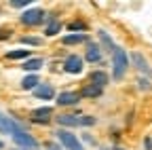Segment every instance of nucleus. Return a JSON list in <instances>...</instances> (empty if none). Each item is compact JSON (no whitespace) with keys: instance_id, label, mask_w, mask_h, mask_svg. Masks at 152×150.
Wrapping results in <instances>:
<instances>
[{"instance_id":"nucleus-1","label":"nucleus","mask_w":152,"mask_h":150,"mask_svg":"<svg viewBox=\"0 0 152 150\" xmlns=\"http://www.w3.org/2000/svg\"><path fill=\"white\" fill-rule=\"evenodd\" d=\"M110 57H112V80H114V83H121V80L125 78V74H127L129 66H131V61H129V53H127L123 47H118L116 51L110 55Z\"/></svg>"},{"instance_id":"nucleus-2","label":"nucleus","mask_w":152,"mask_h":150,"mask_svg":"<svg viewBox=\"0 0 152 150\" xmlns=\"http://www.w3.org/2000/svg\"><path fill=\"white\" fill-rule=\"evenodd\" d=\"M53 133H55V140L61 144L64 150H85V146L78 140V135L72 133L70 129H57V131H53Z\"/></svg>"},{"instance_id":"nucleus-3","label":"nucleus","mask_w":152,"mask_h":150,"mask_svg":"<svg viewBox=\"0 0 152 150\" xmlns=\"http://www.w3.org/2000/svg\"><path fill=\"white\" fill-rule=\"evenodd\" d=\"M19 21H21L23 26H28V28L42 26V23L47 21V11H45V9H28V11L21 13Z\"/></svg>"},{"instance_id":"nucleus-4","label":"nucleus","mask_w":152,"mask_h":150,"mask_svg":"<svg viewBox=\"0 0 152 150\" xmlns=\"http://www.w3.org/2000/svg\"><path fill=\"white\" fill-rule=\"evenodd\" d=\"M11 140H13V144H15L17 148H21V150H38V140L30 133L28 129H23V131H19V133H15Z\"/></svg>"},{"instance_id":"nucleus-5","label":"nucleus","mask_w":152,"mask_h":150,"mask_svg":"<svg viewBox=\"0 0 152 150\" xmlns=\"http://www.w3.org/2000/svg\"><path fill=\"white\" fill-rule=\"evenodd\" d=\"M26 127H23V123L21 121H17L15 116H7V114H2L0 112V133H7V135H15V133H19V131H23Z\"/></svg>"},{"instance_id":"nucleus-6","label":"nucleus","mask_w":152,"mask_h":150,"mask_svg":"<svg viewBox=\"0 0 152 150\" xmlns=\"http://www.w3.org/2000/svg\"><path fill=\"white\" fill-rule=\"evenodd\" d=\"M83 70H85V59L80 57L78 53H70L68 57L64 59V72L66 74L78 76V74H83Z\"/></svg>"},{"instance_id":"nucleus-7","label":"nucleus","mask_w":152,"mask_h":150,"mask_svg":"<svg viewBox=\"0 0 152 150\" xmlns=\"http://www.w3.org/2000/svg\"><path fill=\"white\" fill-rule=\"evenodd\" d=\"M83 59H85V61H89V64H93V66L102 64V61H104V51H102L99 42H91V40H89V42L85 45Z\"/></svg>"},{"instance_id":"nucleus-8","label":"nucleus","mask_w":152,"mask_h":150,"mask_svg":"<svg viewBox=\"0 0 152 150\" xmlns=\"http://www.w3.org/2000/svg\"><path fill=\"white\" fill-rule=\"evenodd\" d=\"M80 100H83L80 91H61V93H57L55 104L61 106V108H72V106H78Z\"/></svg>"},{"instance_id":"nucleus-9","label":"nucleus","mask_w":152,"mask_h":150,"mask_svg":"<svg viewBox=\"0 0 152 150\" xmlns=\"http://www.w3.org/2000/svg\"><path fill=\"white\" fill-rule=\"evenodd\" d=\"M129 61H131V66H135V70H137V72H142L146 78H150V80H152V68L148 66V59L144 57L140 51H133V53L129 55Z\"/></svg>"},{"instance_id":"nucleus-10","label":"nucleus","mask_w":152,"mask_h":150,"mask_svg":"<svg viewBox=\"0 0 152 150\" xmlns=\"http://www.w3.org/2000/svg\"><path fill=\"white\" fill-rule=\"evenodd\" d=\"M53 119V108L51 106H40V108H34L30 112V121L36 125H49Z\"/></svg>"},{"instance_id":"nucleus-11","label":"nucleus","mask_w":152,"mask_h":150,"mask_svg":"<svg viewBox=\"0 0 152 150\" xmlns=\"http://www.w3.org/2000/svg\"><path fill=\"white\" fill-rule=\"evenodd\" d=\"M32 95L36 100H40V102H49V100H55L57 97V93H55V87L51 83H40V85L32 91Z\"/></svg>"},{"instance_id":"nucleus-12","label":"nucleus","mask_w":152,"mask_h":150,"mask_svg":"<svg viewBox=\"0 0 152 150\" xmlns=\"http://www.w3.org/2000/svg\"><path fill=\"white\" fill-rule=\"evenodd\" d=\"M97 42H99L102 51H104V53H110V55L118 49V45L114 42V38H112V36H110L106 30H97Z\"/></svg>"},{"instance_id":"nucleus-13","label":"nucleus","mask_w":152,"mask_h":150,"mask_svg":"<svg viewBox=\"0 0 152 150\" xmlns=\"http://www.w3.org/2000/svg\"><path fill=\"white\" fill-rule=\"evenodd\" d=\"M110 74L106 72V70H102V68H95V70H91V74H89V83L91 85H97V87H102V89H106V85H110Z\"/></svg>"},{"instance_id":"nucleus-14","label":"nucleus","mask_w":152,"mask_h":150,"mask_svg":"<svg viewBox=\"0 0 152 150\" xmlns=\"http://www.w3.org/2000/svg\"><path fill=\"white\" fill-rule=\"evenodd\" d=\"M61 28H64V23L57 19V15H51L47 19V23H45V36L47 38H53V36H57L61 32Z\"/></svg>"},{"instance_id":"nucleus-15","label":"nucleus","mask_w":152,"mask_h":150,"mask_svg":"<svg viewBox=\"0 0 152 150\" xmlns=\"http://www.w3.org/2000/svg\"><path fill=\"white\" fill-rule=\"evenodd\" d=\"M80 114H61V116H55V121L59 123L61 129H76L80 127Z\"/></svg>"},{"instance_id":"nucleus-16","label":"nucleus","mask_w":152,"mask_h":150,"mask_svg":"<svg viewBox=\"0 0 152 150\" xmlns=\"http://www.w3.org/2000/svg\"><path fill=\"white\" fill-rule=\"evenodd\" d=\"M102 95H104V89L97 87V85H91V83L80 89V97H83V100H97V97H102Z\"/></svg>"},{"instance_id":"nucleus-17","label":"nucleus","mask_w":152,"mask_h":150,"mask_svg":"<svg viewBox=\"0 0 152 150\" xmlns=\"http://www.w3.org/2000/svg\"><path fill=\"white\" fill-rule=\"evenodd\" d=\"M87 42H89V36L87 34H66V36H61V45H66V47L87 45Z\"/></svg>"},{"instance_id":"nucleus-18","label":"nucleus","mask_w":152,"mask_h":150,"mask_svg":"<svg viewBox=\"0 0 152 150\" xmlns=\"http://www.w3.org/2000/svg\"><path fill=\"white\" fill-rule=\"evenodd\" d=\"M32 57V51L30 49H13V51H7V59H13V61H28Z\"/></svg>"},{"instance_id":"nucleus-19","label":"nucleus","mask_w":152,"mask_h":150,"mask_svg":"<svg viewBox=\"0 0 152 150\" xmlns=\"http://www.w3.org/2000/svg\"><path fill=\"white\" fill-rule=\"evenodd\" d=\"M42 66H45V59H42V57H30L28 61H23V64H21V68H23L28 74H36Z\"/></svg>"},{"instance_id":"nucleus-20","label":"nucleus","mask_w":152,"mask_h":150,"mask_svg":"<svg viewBox=\"0 0 152 150\" xmlns=\"http://www.w3.org/2000/svg\"><path fill=\"white\" fill-rule=\"evenodd\" d=\"M40 83H42V80L38 78V74H26V76L21 78V89H23V91H34Z\"/></svg>"},{"instance_id":"nucleus-21","label":"nucleus","mask_w":152,"mask_h":150,"mask_svg":"<svg viewBox=\"0 0 152 150\" xmlns=\"http://www.w3.org/2000/svg\"><path fill=\"white\" fill-rule=\"evenodd\" d=\"M66 30H68L70 34H87V23H85L83 19H74V21H70V23L66 26Z\"/></svg>"},{"instance_id":"nucleus-22","label":"nucleus","mask_w":152,"mask_h":150,"mask_svg":"<svg viewBox=\"0 0 152 150\" xmlns=\"http://www.w3.org/2000/svg\"><path fill=\"white\" fill-rule=\"evenodd\" d=\"M19 42H21V45H28V47H40V45H42V38H40V36H21Z\"/></svg>"},{"instance_id":"nucleus-23","label":"nucleus","mask_w":152,"mask_h":150,"mask_svg":"<svg viewBox=\"0 0 152 150\" xmlns=\"http://www.w3.org/2000/svg\"><path fill=\"white\" fill-rule=\"evenodd\" d=\"M80 127H93V125H97V116H93V114H80Z\"/></svg>"},{"instance_id":"nucleus-24","label":"nucleus","mask_w":152,"mask_h":150,"mask_svg":"<svg viewBox=\"0 0 152 150\" xmlns=\"http://www.w3.org/2000/svg\"><path fill=\"white\" fill-rule=\"evenodd\" d=\"M13 9H32V0H11V2H9Z\"/></svg>"},{"instance_id":"nucleus-25","label":"nucleus","mask_w":152,"mask_h":150,"mask_svg":"<svg viewBox=\"0 0 152 150\" xmlns=\"http://www.w3.org/2000/svg\"><path fill=\"white\" fill-rule=\"evenodd\" d=\"M137 87H140L142 91H150V89H152V83H150V78L140 76V78H137Z\"/></svg>"},{"instance_id":"nucleus-26","label":"nucleus","mask_w":152,"mask_h":150,"mask_svg":"<svg viewBox=\"0 0 152 150\" xmlns=\"http://www.w3.org/2000/svg\"><path fill=\"white\" fill-rule=\"evenodd\" d=\"M45 148H47V150H64L59 142H57V144H55V142H47V144H45Z\"/></svg>"},{"instance_id":"nucleus-27","label":"nucleus","mask_w":152,"mask_h":150,"mask_svg":"<svg viewBox=\"0 0 152 150\" xmlns=\"http://www.w3.org/2000/svg\"><path fill=\"white\" fill-rule=\"evenodd\" d=\"M83 140H85L87 144H91V146H97V140H95L91 133H83Z\"/></svg>"},{"instance_id":"nucleus-28","label":"nucleus","mask_w":152,"mask_h":150,"mask_svg":"<svg viewBox=\"0 0 152 150\" xmlns=\"http://www.w3.org/2000/svg\"><path fill=\"white\" fill-rule=\"evenodd\" d=\"M144 150H152V138H144Z\"/></svg>"},{"instance_id":"nucleus-29","label":"nucleus","mask_w":152,"mask_h":150,"mask_svg":"<svg viewBox=\"0 0 152 150\" xmlns=\"http://www.w3.org/2000/svg\"><path fill=\"white\" fill-rule=\"evenodd\" d=\"M11 36V32H4V30H0V40H7Z\"/></svg>"},{"instance_id":"nucleus-30","label":"nucleus","mask_w":152,"mask_h":150,"mask_svg":"<svg viewBox=\"0 0 152 150\" xmlns=\"http://www.w3.org/2000/svg\"><path fill=\"white\" fill-rule=\"evenodd\" d=\"M110 150H125V148H123V146H112Z\"/></svg>"},{"instance_id":"nucleus-31","label":"nucleus","mask_w":152,"mask_h":150,"mask_svg":"<svg viewBox=\"0 0 152 150\" xmlns=\"http://www.w3.org/2000/svg\"><path fill=\"white\" fill-rule=\"evenodd\" d=\"M99 150H110V148H99Z\"/></svg>"},{"instance_id":"nucleus-32","label":"nucleus","mask_w":152,"mask_h":150,"mask_svg":"<svg viewBox=\"0 0 152 150\" xmlns=\"http://www.w3.org/2000/svg\"><path fill=\"white\" fill-rule=\"evenodd\" d=\"M0 148H2V142H0Z\"/></svg>"}]
</instances>
